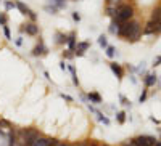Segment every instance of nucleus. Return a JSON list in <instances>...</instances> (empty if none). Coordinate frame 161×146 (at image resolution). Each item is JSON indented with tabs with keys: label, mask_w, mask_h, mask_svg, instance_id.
Wrapping results in <instances>:
<instances>
[{
	"label": "nucleus",
	"mask_w": 161,
	"mask_h": 146,
	"mask_svg": "<svg viewBox=\"0 0 161 146\" xmlns=\"http://www.w3.org/2000/svg\"><path fill=\"white\" fill-rule=\"evenodd\" d=\"M142 24H140V21L137 19H130V21H126V23H123V24H119L118 28V34L119 37H123L124 40L130 42V43H134V42L140 40V37H142Z\"/></svg>",
	"instance_id": "obj_1"
},
{
	"label": "nucleus",
	"mask_w": 161,
	"mask_h": 146,
	"mask_svg": "<svg viewBox=\"0 0 161 146\" xmlns=\"http://www.w3.org/2000/svg\"><path fill=\"white\" fill-rule=\"evenodd\" d=\"M134 19V8L130 7V5H126V3H121L118 8H116V14L115 18H113V23H116V24H123V23H126V21H130Z\"/></svg>",
	"instance_id": "obj_2"
},
{
	"label": "nucleus",
	"mask_w": 161,
	"mask_h": 146,
	"mask_svg": "<svg viewBox=\"0 0 161 146\" xmlns=\"http://www.w3.org/2000/svg\"><path fill=\"white\" fill-rule=\"evenodd\" d=\"M158 140L155 136H150V135H142V136H137V138L132 140V143L135 146H155Z\"/></svg>",
	"instance_id": "obj_3"
},
{
	"label": "nucleus",
	"mask_w": 161,
	"mask_h": 146,
	"mask_svg": "<svg viewBox=\"0 0 161 146\" xmlns=\"http://www.w3.org/2000/svg\"><path fill=\"white\" fill-rule=\"evenodd\" d=\"M15 7H16L18 10L21 11L23 14H26V16H29V18H31V21H32V23H34V21L37 19V14H35L34 11H32L31 8L28 7V5H24V3H23V2H16V3H15Z\"/></svg>",
	"instance_id": "obj_4"
},
{
	"label": "nucleus",
	"mask_w": 161,
	"mask_h": 146,
	"mask_svg": "<svg viewBox=\"0 0 161 146\" xmlns=\"http://www.w3.org/2000/svg\"><path fill=\"white\" fill-rule=\"evenodd\" d=\"M89 48H90V43H89V42H77L76 48H74V55H76V56H82Z\"/></svg>",
	"instance_id": "obj_5"
},
{
	"label": "nucleus",
	"mask_w": 161,
	"mask_h": 146,
	"mask_svg": "<svg viewBox=\"0 0 161 146\" xmlns=\"http://www.w3.org/2000/svg\"><path fill=\"white\" fill-rule=\"evenodd\" d=\"M21 32H26V34H29V35H37L39 26L35 24V23H26L21 28Z\"/></svg>",
	"instance_id": "obj_6"
},
{
	"label": "nucleus",
	"mask_w": 161,
	"mask_h": 146,
	"mask_svg": "<svg viewBox=\"0 0 161 146\" xmlns=\"http://www.w3.org/2000/svg\"><path fill=\"white\" fill-rule=\"evenodd\" d=\"M144 34L145 35L160 34V31H158V23H155V21H148L147 24H145V28H144Z\"/></svg>",
	"instance_id": "obj_7"
},
{
	"label": "nucleus",
	"mask_w": 161,
	"mask_h": 146,
	"mask_svg": "<svg viewBox=\"0 0 161 146\" xmlns=\"http://www.w3.org/2000/svg\"><path fill=\"white\" fill-rule=\"evenodd\" d=\"M47 47L44 45L42 42H39V45H35L34 48H32V56H44V55H47Z\"/></svg>",
	"instance_id": "obj_8"
},
{
	"label": "nucleus",
	"mask_w": 161,
	"mask_h": 146,
	"mask_svg": "<svg viewBox=\"0 0 161 146\" xmlns=\"http://www.w3.org/2000/svg\"><path fill=\"white\" fill-rule=\"evenodd\" d=\"M68 48L71 50V52H74V48H76L77 45V39H76V32H71L69 35H68Z\"/></svg>",
	"instance_id": "obj_9"
},
{
	"label": "nucleus",
	"mask_w": 161,
	"mask_h": 146,
	"mask_svg": "<svg viewBox=\"0 0 161 146\" xmlns=\"http://www.w3.org/2000/svg\"><path fill=\"white\" fill-rule=\"evenodd\" d=\"M110 67H111V71L116 74V77H118L119 80L123 79V76H124V71H123V67L119 66V64H116V63H111V64H110Z\"/></svg>",
	"instance_id": "obj_10"
},
{
	"label": "nucleus",
	"mask_w": 161,
	"mask_h": 146,
	"mask_svg": "<svg viewBox=\"0 0 161 146\" xmlns=\"http://www.w3.org/2000/svg\"><path fill=\"white\" fill-rule=\"evenodd\" d=\"M156 80H158L156 74H148V76L145 77V85H147V87H153L155 83H156Z\"/></svg>",
	"instance_id": "obj_11"
},
{
	"label": "nucleus",
	"mask_w": 161,
	"mask_h": 146,
	"mask_svg": "<svg viewBox=\"0 0 161 146\" xmlns=\"http://www.w3.org/2000/svg\"><path fill=\"white\" fill-rule=\"evenodd\" d=\"M87 96H89V100H90L92 103H95V104H100V103H102V96H100L97 92H90Z\"/></svg>",
	"instance_id": "obj_12"
},
{
	"label": "nucleus",
	"mask_w": 161,
	"mask_h": 146,
	"mask_svg": "<svg viewBox=\"0 0 161 146\" xmlns=\"http://www.w3.org/2000/svg\"><path fill=\"white\" fill-rule=\"evenodd\" d=\"M55 42H56V43H60V45H63V43H66V42H68V35L61 34V32H56V34H55Z\"/></svg>",
	"instance_id": "obj_13"
},
{
	"label": "nucleus",
	"mask_w": 161,
	"mask_h": 146,
	"mask_svg": "<svg viewBox=\"0 0 161 146\" xmlns=\"http://www.w3.org/2000/svg\"><path fill=\"white\" fill-rule=\"evenodd\" d=\"M116 8H118V7H115V5H106V8H105L106 16H110L113 19V18H115V14H116Z\"/></svg>",
	"instance_id": "obj_14"
},
{
	"label": "nucleus",
	"mask_w": 161,
	"mask_h": 146,
	"mask_svg": "<svg viewBox=\"0 0 161 146\" xmlns=\"http://www.w3.org/2000/svg\"><path fill=\"white\" fill-rule=\"evenodd\" d=\"M160 19H161V8H155L153 13H151V16H150V21H155V23H158Z\"/></svg>",
	"instance_id": "obj_15"
},
{
	"label": "nucleus",
	"mask_w": 161,
	"mask_h": 146,
	"mask_svg": "<svg viewBox=\"0 0 161 146\" xmlns=\"http://www.w3.org/2000/svg\"><path fill=\"white\" fill-rule=\"evenodd\" d=\"M98 45L102 47V48H106V47H108V39H106V35H100V37H98Z\"/></svg>",
	"instance_id": "obj_16"
},
{
	"label": "nucleus",
	"mask_w": 161,
	"mask_h": 146,
	"mask_svg": "<svg viewBox=\"0 0 161 146\" xmlns=\"http://www.w3.org/2000/svg\"><path fill=\"white\" fill-rule=\"evenodd\" d=\"M105 55L108 56V58H115V55H116V50H115V47H111V45H108L105 48Z\"/></svg>",
	"instance_id": "obj_17"
},
{
	"label": "nucleus",
	"mask_w": 161,
	"mask_h": 146,
	"mask_svg": "<svg viewBox=\"0 0 161 146\" xmlns=\"http://www.w3.org/2000/svg\"><path fill=\"white\" fill-rule=\"evenodd\" d=\"M95 114H97V117H98V121H100V122H103V124H105V125H108V124H110V119L106 117L105 114H102V112H100V111H97V112H95Z\"/></svg>",
	"instance_id": "obj_18"
},
{
	"label": "nucleus",
	"mask_w": 161,
	"mask_h": 146,
	"mask_svg": "<svg viewBox=\"0 0 161 146\" xmlns=\"http://www.w3.org/2000/svg\"><path fill=\"white\" fill-rule=\"evenodd\" d=\"M50 2H52V3L55 5L56 8H58V10H60V8H65V7H66V0H50Z\"/></svg>",
	"instance_id": "obj_19"
},
{
	"label": "nucleus",
	"mask_w": 161,
	"mask_h": 146,
	"mask_svg": "<svg viewBox=\"0 0 161 146\" xmlns=\"http://www.w3.org/2000/svg\"><path fill=\"white\" fill-rule=\"evenodd\" d=\"M116 121H118L119 124H124V122H126V112H124V111H119L118 114H116Z\"/></svg>",
	"instance_id": "obj_20"
},
{
	"label": "nucleus",
	"mask_w": 161,
	"mask_h": 146,
	"mask_svg": "<svg viewBox=\"0 0 161 146\" xmlns=\"http://www.w3.org/2000/svg\"><path fill=\"white\" fill-rule=\"evenodd\" d=\"M32 146H47V138H44V136H40V138L37 140V141L34 143Z\"/></svg>",
	"instance_id": "obj_21"
},
{
	"label": "nucleus",
	"mask_w": 161,
	"mask_h": 146,
	"mask_svg": "<svg viewBox=\"0 0 161 146\" xmlns=\"http://www.w3.org/2000/svg\"><path fill=\"white\" fill-rule=\"evenodd\" d=\"M45 11H49L50 14H56V11H58V8H56L55 5H52V7H50V5H47V7H45Z\"/></svg>",
	"instance_id": "obj_22"
},
{
	"label": "nucleus",
	"mask_w": 161,
	"mask_h": 146,
	"mask_svg": "<svg viewBox=\"0 0 161 146\" xmlns=\"http://www.w3.org/2000/svg\"><path fill=\"white\" fill-rule=\"evenodd\" d=\"M7 21H8L7 14H5V13H0V26H2V28H3V26H7Z\"/></svg>",
	"instance_id": "obj_23"
},
{
	"label": "nucleus",
	"mask_w": 161,
	"mask_h": 146,
	"mask_svg": "<svg viewBox=\"0 0 161 146\" xmlns=\"http://www.w3.org/2000/svg\"><path fill=\"white\" fill-rule=\"evenodd\" d=\"M118 28H119V26L111 21V24H110V32H111V34H118Z\"/></svg>",
	"instance_id": "obj_24"
},
{
	"label": "nucleus",
	"mask_w": 161,
	"mask_h": 146,
	"mask_svg": "<svg viewBox=\"0 0 161 146\" xmlns=\"http://www.w3.org/2000/svg\"><path fill=\"white\" fill-rule=\"evenodd\" d=\"M58 143L60 141L56 138H47V146H56Z\"/></svg>",
	"instance_id": "obj_25"
},
{
	"label": "nucleus",
	"mask_w": 161,
	"mask_h": 146,
	"mask_svg": "<svg viewBox=\"0 0 161 146\" xmlns=\"http://www.w3.org/2000/svg\"><path fill=\"white\" fill-rule=\"evenodd\" d=\"M73 56H74V52H71V50H66V52H63V58L71 59Z\"/></svg>",
	"instance_id": "obj_26"
},
{
	"label": "nucleus",
	"mask_w": 161,
	"mask_h": 146,
	"mask_svg": "<svg viewBox=\"0 0 161 146\" xmlns=\"http://www.w3.org/2000/svg\"><path fill=\"white\" fill-rule=\"evenodd\" d=\"M147 95H148V92H147V90L142 92V95H140V98H139V103H144V101L147 100Z\"/></svg>",
	"instance_id": "obj_27"
},
{
	"label": "nucleus",
	"mask_w": 161,
	"mask_h": 146,
	"mask_svg": "<svg viewBox=\"0 0 161 146\" xmlns=\"http://www.w3.org/2000/svg\"><path fill=\"white\" fill-rule=\"evenodd\" d=\"M3 34L7 39H11V34H10V28L8 26H3Z\"/></svg>",
	"instance_id": "obj_28"
},
{
	"label": "nucleus",
	"mask_w": 161,
	"mask_h": 146,
	"mask_svg": "<svg viewBox=\"0 0 161 146\" xmlns=\"http://www.w3.org/2000/svg\"><path fill=\"white\" fill-rule=\"evenodd\" d=\"M60 96H61V98H63V100H66V101H69V103H73V96H69V95H65V93H61V95H60Z\"/></svg>",
	"instance_id": "obj_29"
},
{
	"label": "nucleus",
	"mask_w": 161,
	"mask_h": 146,
	"mask_svg": "<svg viewBox=\"0 0 161 146\" xmlns=\"http://www.w3.org/2000/svg\"><path fill=\"white\" fill-rule=\"evenodd\" d=\"M73 19L76 21V23H79V21H80V14L77 13V11H74V13H73Z\"/></svg>",
	"instance_id": "obj_30"
},
{
	"label": "nucleus",
	"mask_w": 161,
	"mask_h": 146,
	"mask_svg": "<svg viewBox=\"0 0 161 146\" xmlns=\"http://www.w3.org/2000/svg\"><path fill=\"white\" fill-rule=\"evenodd\" d=\"M119 98H121V101H123V104H124V106H129V108H130V101H127L126 98L123 96V95H121V96H119Z\"/></svg>",
	"instance_id": "obj_31"
},
{
	"label": "nucleus",
	"mask_w": 161,
	"mask_h": 146,
	"mask_svg": "<svg viewBox=\"0 0 161 146\" xmlns=\"http://www.w3.org/2000/svg\"><path fill=\"white\" fill-rule=\"evenodd\" d=\"M160 64H161V56H156L153 61V66H160Z\"/></svg>",
	"instance_id": "obj_32"
},
{
	"label": "nucleus",
	"mask_w": 161,
	"mask_h": 146,
	"mask_svg": "<svg viewBox=\"0 0 161 146\" xmlns=\"http://www.w3.org/2000/svg\"><path fill=\"white\" fill-rule=\"evenodd\" d=\"M0 125H3V127H11V125H10V122H8V121H5V119H2V121H0Z\"/></svg>",
	"instance_id": "obj_33"
},
{
	"label": "nucleus",
	"mask_w": 161,
	"mask_h": 146,
	"mask_svg": "<svg viewBox=\"0 0 161 146\" xmlns=\"http://www.w3.org/2000/svg\"><path fill=\"white\" fill-rule=\"evenodd\" d=\"M15 7V3H11V2H5V8L7 10H10V8H13Z\"/></svg>",
	"instance_id": "obj_34"
},
{
	"label": "nucleus",
	"mask_w": 161,
	"mask_h": 146,
	"mask_svg": "<svg viewBox=\"0 0 161 146\" xmlns=\"http://www.w3.org/2000/svg\"><path fill=\"white\" fill-rule=\"evenodd\" d=\"M60 67H61L63 71H66V69H68V64H66L65 61H61V63H60Z\"/></svg>",
	"instance_id": "obj_35"
},
{
	"label": "nucleus",
	"mask_w": 161,
	"mask_h": 146,
	"mask_svg": "<svg viewBox=\"0 0 161 146\" xmlns=\"http://www.w3.org/2000/svg\"><path fill=\"white\" fill-rule=\"evenodd\" d=\"M56 146H73V145H69V143H65V141H60Z\"/></svg>",
	"instance_id": "obj_36"
},
{
	"label": "nucleus",
	"mask_w": 161,
	"mask_h": 146,
	"mask_svg": "<svg viewBox=\"0 0 161 146\" xmlns=\"http://www.w3.org/2000/svg\"><path fill=\"white\" fill-rule=\"evenodd\" d=\"M16 45H18V47H21V45H23V39H21V37L16 39Z\"/></svg>",
	"instance_id": "obj_37"
},
{
	"label": "nucleus",
	"mask_w": 161,
	"mask_h": 146,
	"mask_svg": "<svg viewBox=\"0 0 161 146\" xmlns=\"http://www.w3.org/2000/svg\"><path fill=\"white\" fill-rule=\"evenodd\" d=\"M121 146H134V143H132V140L130 141H126V143H123Z\"/></svg>",
	"instance_id": "obj_38"
},
{
	"label": "nucleus",
	"mask_w": 161,
	"mask_h": 146,
	"mask_svg": "<svg viewBox=\"0 0 161 146\" xmlns=\"http://www.w3.org/2000/svg\"><path fill=\"white\" fill-rule=\"evenodd\" d=\"M158 31H160V32H161V19H160V21H158Z\"/></svg>",
	"instance_id": "obj_39"
},
{
	"label": "nucleus",
	"mask_w": 161,
	"mask_h": 146,
	"mask_svg": "<svg viewBox=\"0 0 161 146\" xmlns=\"http://www.w3.org/2000/svg\"><path fill=\"white\" fill-rule=\"evenodd\" d=\"M87 146H100V145H97V143H87Z\"/></svg>",
	"instance_id": "obj_40"
},
{
	"label": "nucleus",
	"mask_w": 161,
	"mask_h": 146,
	"mask_svg": "<svg viewBox=\"0 0 161 146\" xmlns=\"http://www.w3.org/2000/svg\"><path fill=\"white\" fill-rule=\"evenodd\" d=\"M103 146H106V145H103Z\"/></svg>",
	"instance_id": "obj_41"
}]
</instances>
